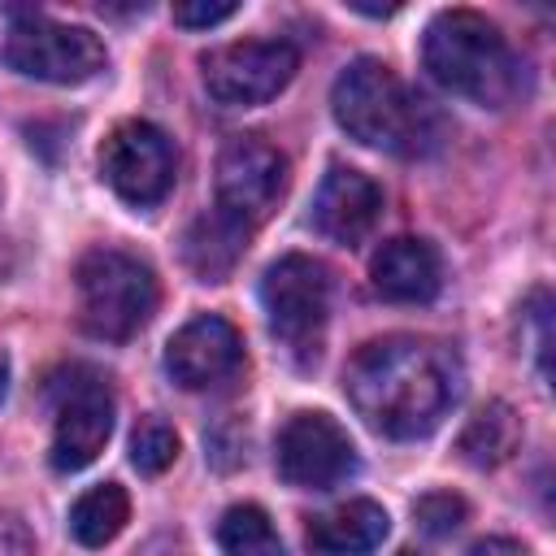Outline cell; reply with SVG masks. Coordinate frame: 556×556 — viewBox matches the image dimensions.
Wrapping results in <instances>:
<instances>
[{
	"label": "cell",
	"instance_id": "30bf717a",
	"mask_svg": "<svg viewBox=\"0 0 556 556\" xmlns=\"http://www.w3.org/2000/svg\"><path fill=\"white\" fill-rule=\"evenodd\" d=\"M287 191V156L261 135H235L217 152V213L256 230Z\"/></svg>",
	"mask_w": 556,
	"mask_h": 556
},
{
	"label": "cell",
	"instance_id": "603a6c76",
	"mask_svg": "<svg viewBox=\"0 0 556 556\" xmlns=\"http://www.w3.org/2000/svg\"><path fill=\"white\" fill-rule=\"evenodd\" d=\"M0 556H35V534L13 508H0Z\"/></svg>",
	"mask_w": 556,
	"mask_h": 556
},
{
	"label": "cell",
	"instance_id": "e0dca14e",
	"mask_svg": "<svg viewBox=\"0 0 556 556\" xmlns=\"http://www.w3.org/2000/svg\"><path fill=\"white\" fill-rule=\"evenodd\" d=\"M517 443H521V421H517V413H513L504 400H491V404H482V408L465 421V430H460V439H456V452H460V460L473 465V469H495V465H504V460L517 452Z\"/></svg>",
	"mask_w": 556,
	"mask_h": 556
},
{
	"label": "cell",
	"instance_id": "d4e9b609",
	"mask_svg": "<svg viewBox=\"0 0 556 556\" xmlns=\"http://www.w3.org/2000/svg\"><path fill=\"white\" fill-rule=\"evenodd\" d=\"M4 391H9V356L0 352V400H4Z\"/></svg>",
	"mask_w": 556,
	"mask_h": 556
},
{
	"label": "cell",
	"instance_id": "ac0fdd59",
	"mask_svg": "<svg viewBox=\"0 0 556 556\" xmlns=\"http://www.w3.org/2000/svg\"><path fill=\"white\" fill-rule=\"evenodd\" d=\"M130 517V500L117 482H100L91 491H83L70 508V534L83 543V547H104L122 534Z\"/></svg>",
	"mask_w": 556,
	"mask_h": 556
},
{
	"label": "cell",
	"instance_id": "484cf974",
	"mask_svg": "<svg viewBox=\"0 0 556 556\" xmlns=\"http://www.w3.org/2000/svg\"><path fill=\"white\" fill-rule=\"evenodd\" d=\"M400 556H421V552H413V547H404V552H400Z\"/></svg>",
	"mask_w": 556,
	"mask_h": 556
},
{
	"label": "cell",
	"instance_id": "ba28073f",
	"mask_svg": "<svg viewBox=\"0 0 556 556\" xmlns=\"http://www.w3.org/2000/svg\"><path fill=\"white\" fill-rule=\"evenodd\" d=\"M100 174L117 191V200H126L130 208H152L174 187L178 152L161 126L126 117L100 143Z\"/></svg>",
	"mask_w": 556,
	"mask_h": 556
},
{
	"label": "cell",
	"instance_id": "52a82bcc",
	"mask_svg": "<svg viewBox=\"0 0 556 556\" xmlns=\"http://www.w3.org/2000/svg\"><path fill=\"white\" fill-rule=\"evenodd\" d=\"M261 304H265V321L274 330V339L304 365L317 361L321 352V330L330 317V278L326 265L304 256V252H287L278 256L265 278H261Z\"/></svg>",
	"mask_w": 556,
	"mask_h": 556
},
{
	"label": "cell",
	"instance_id": "ffe728a7",
	"mask_svg": "<svg viewBox=\"0 0 556 556\" xmlns=\"http://www.w3.org/2000/svg\"><path fill=\"white\" fill-rule=\"evenodd\" d=\"M174 456H178V434H174V426H169L165 417H156V413L139 417L135 430H130V465H135L139 473H165V469L174 465Z\"/></svg>",
	"mask_w": 556,
	"mask_h": 556
},
{
	"label": "cell",
	"instance_id": "277c9868",
	"mask_svg": "<svg viewBox=\"0 0 556 556\" xmlns=\"http://www.w3.org/2000/svg\"><path fill=\"white\" fill-rule=\"evenodd\" d=\"M74 287H78V321L91 339L122 343L135 330H143L148 317L156 313L152 269L117 248H91L74 269Z\"/></svg>",
	"mask_w": 556,
	"mask_h": 556
},
{
	"label": "cell",
	"instance_id": "5b68a950",
	"mask_svg": "<svg viewBox=\"0 0 556 556\" xmlns=\"http://www.w3.org/2000/svg\"><path fill=\"white\" fill-rule=\"evenodd\" d=\"M0 61L39 83L74 87L104 70V43L87 26L52 22L43 13H9L0 26Z\"/></svg>",
	"mask_w": 556,
	"mask_h": 556
},
{
	"label": "cell",
	"instance_id": "8fae6325",
	"mask_svg": "<svg viewBox=\"0 0 556 556\" xmlns=\"http://www.w3.org/2000/svg\"><path fill=\"white\" fill-rule=\"evenodd\" d=\"M356 469V447L330 413H291L278 430V473L300 491H330Z\"/></svg>",
	"mask_w": 556,
	"mask_h": 556
},
{
	"label": "cell",
	"instance_id": "7c38bea8",
	"mask_svg": "<svg viewBox=\"0 0 556 556\" xmlns=\"http://www.w3.org/2000/svg\"><path fill=\"white\" fill-rule=\"evenodd\" d=\"M239 365H243V339L226 317H213V313L191 317L165 343V374L187 391L217 387Z\"/></svg>",
	"mask_w": 556,
	"mask_h": 556
},
{
	"label": "cell",
	"instance_id": "9c48e42d",
	"mask_svg": "<svg viewBox=\"0 0 556 556\" xmlns=\"http://www.w3.org/2000/svg\"><path fill=\"white\" fill-rule=\"evenodd\" d=\"M300 70V52L287 39H243L204 52L200 74L217 104L226 109H252L274 100Z\"/></svg>",
	"mask_w": 556,
	"mask_h": 556
},
{
	"label": "cell",
	"instance_id": "2e32d148",
	"mask_svg": "<svg viewBox=\"0 0 556 556\" xmlns=\"http://www.w3.org/2000/svg\"><path fill=\"white\" fill-rule=\"evenodd\" d=\"M248 235H252V230L235 226L230 217H222V213L213 208V213H200V217L191 222V230H187V239H182V256H187V265H191V274H195L200 282H222V278L235 269V261L243 256Z\"/></svg>",
	"mask_w": 556,
	"mask_h": 556
},
{
	"label": "cell",
	"instance_id": "8992f818",
	"mask_svg": "<svg viewBox=\"0 0 556 556\" xmlns=\"http://www.w3.org/2000/svg\"><path fill=\"white\" fill-rule=\"evenodd\" d=\"M43 395H48L52 417H56L52 421V447H48L52 469H61V473L87 469L113 434L109 378L91 365H61L48 374Z\"/></svg>",
	"mask_w": 556,
	"mask_h": 556
},
{
	"label": "cell",
	"instance_id": "5bb4252c",
	"mask_svg": "<svg viewBox=\"0 0 556 556\" xmlns=\"http://www.w3.org/2000/svg\"><path fill=\"white\" fill-rule=\"evenodd\" d=\"M369 278H374V291L391 304H426L443 287V265L434 243L400 235L369 256Z\"/></svg>",
	"mask_w": 556,
	"mask_h": 556
},
{
	"label": "cell",
	"instance_id": "9a60e30c",
	"mask_svg": "<svg viewBox=\"0 0 556 556\" xmlns=\"http://www.w3.org/2000/svg\"><path fill=\"white\" fill-rule=\"evenodd\" d=\"M391 530V517L374 500H348L308 526V547L317 556H369Z\"/></svg>",
	"mask_w": 556,
	"mask_h": 556
},
{
	"label": "cell",
	"instance_id": "cb8c5ba5",
	"mask_svg": "<svg viewBox=\"0 0 556 556\" xmlns=\"http://www.w3.org/2000/svg\"><path fill=\"white\" fill-rule=\"evenodd\" d=\"M469 556H526V547L513 539H482L469 547Z\"/></svg>",
	"mask_w": 556,
	"mask_h": 556
},
{
	"label": "cell",
	"instance_id": "3957f363",
	"mask_svg": "<svg viewBox=\"0 0 556 556\" xmlns=\"http://www.w3.org/2000/svg\"><path fill=\"white\" fill-rule=\"evenodd\" d=\"M334 122L348 130V139L365 148H387V152H426L434 143V113L421 96H413L395 70L378 56H356L330 91Z\"/></svg>",
	"mask_w": 556,
	"mask_h": 556
},
{
	"label": "cell",
	"instance_id": "6da1fadb",
	"mask_svg": "<svg viewBox=\"0 0 556 556\" xmlns=\"http://www.w3.org/2000/svg\"><path fill=\"white\" fill-rule=\"evenodd\" d=\"M343 391L369 430L426 439L460 395V361L434 339L387 334L356 348L343 369Z\"/></svg>",
	"mask_w": 556,
	"mask_h": 556
},
{
	"label": "cell",
	"instance_id": "7402d4cb",
	"mask_svg": "<svg viewBox=\"0 0 556 556\" xmlns=\"http://www.w3.org/2000/svg\"><path fill=\"white\" fill-rule=\"evenodd\" d=\"M235 9L239 4H230V0H187V4H174V22L200 30V26H217V22L235 17Z\"/></svg>",
	"mask_w": 556,
	"mask_h": 556
},
{
	"label": "cell",
	"instance_id": "7a4b0ae2",
	"mask_svg": "<svg viewBox=\"0 0 556 556\" xmlns=\"http://www.w3.org/2000/svg\"><path fill=\"white\" fill-rule=\"evenodd\" d=\"M421 65L443 91L482 109L513 104L526 78L504 30L473 9H443L430 17L421 35Z\"/></svg>",
	"mask_w": 556,
	"mask_h": 556
},
{
	"label": "cell",
	"instance_id": "4fadbf2b",
	"mask_svg": "<svg viewBox=\"0 0 556 556\" xmlns=\"http://www.w3.org/2000/svg\"><path fill=\"white\" fill-rule=\"evenodd\" d=\"M382 217V187L361 174V169H348V165H334L321 187H317V200H313V222L326 239L334 243H361Z\"/></svg>",
	"mask_w": 556,
	"mask_h": 556
},
{
	"label": "cell",
	"instance_id": "44dd1931",
	"mask_svg": "<svg viewBox=\"0 0 556 556\" xmlns=\"http://www.w3.org/2000/svg\"><path fill=\"white\" fill-rule=\"evenodd\" d=\"M465 517H469V504H465L460 495H452V491H430V495H421V500L413 504V521H417L430 539L456 534V530L465 526Z\"/></svg>",
	"mask_w": 556,
	"mask_h": 556
},
{
	"label": "cell",
	"instance_id": "d6986e66",
	"mask_svg": "<svg viewBox=\"0 0 556 556\" xmlns=\"http://www.w3.org/2000/svg\"><path fill=\"white\" fill-rule=\"evenodd\" d=\"M217 547L226 556H282V539L261 504H230L217 521Z\"/></svg>",
	"mask_w": 556,
	"mask_h": 556
}]
</instances>
